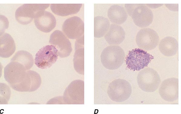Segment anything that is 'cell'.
I'll use <instances>...</instances> for the list:
<instances>
[{
	"label": "cell",
	"mask_w": 181,
	"mask_h": 114,
	"mask_svg": "<svg viewBox=\"0 0 181 114\" xmlns=\"http://www.w3.org/2000/svg\"><path fill=\"white\" fill-rule=\"evenodd\" d=\"M132 92L130 83L126 80L118 79L112 81L109 85L107 93L112 101L120 103L128 99Z\"/></svg>",
	"instance_id": "5b68a950"
},
{
	"label": "cell",
	"mask_w": 181,
	"mask_h": 114,
	"mask_svg": "<svg viewBox=\"0 0 181 114\" xmlns=\"http://www.w3.org/2000/svg\"><path fill=\"white\" fill-rule=\"evenodd\" d=\"M107 16L114 24H120L124 23L128 17L127 12L123 6L118 5H113L109 8Z\"/></svg>",
	"instance_id": "ffe728a7"
},
{
	"label": "cell",
	"mask_w": 181,
	"mask_h": 114,
	"mask_svg": "<svg viewBox=\"0 0 181 114\" xmlns=\"http://www.w3.org/2000/svg\"><path fill=\"white\" fill-rule=\"evenodd\" d=\"M49 42L56 47L58 56L61 58L68 56L72 51L70 41L61 31L55 30L51 34Z\"/></svg>",
	"instance_id": "8fae6325"
},
{
	"label": "cell",
	"mask_w": 181,
	"mask_h": 114,
	"mask_svg": "<svg viewBox=\"0 0 181 114\" xmlns=\"http://www.w3.org/2000/svg\"><path fill=\"white\" fill-rule=\"evenodd\" d=\"M137 82L142 90L147 92H153L158 88L160 79L156 70L151 68H146L139 73Z\"/></svg>",
	"instance_id": "8992f818"
},
{
	"label": "cell",
	"mask_w": 181,
	"mask_h": 114,
	"mask_svg": "<svg viewBox=\"0 0 181 114\" xmlns=\"http://www.w3.org/2000/svg\"><path fill=\"white\" fill-rule=\"evenodd\" d=\"M58 56V50L54 46L46 45L41 48L36 54L35 64L39 68H48L55 63Z\"/></svg>",
	"instance_id": "9c48e42d"
},
{
	"label": "cell",
	"mask_w": 181,
	"mask_h": 114,
	"mask_svg": "<svg viewBox=\"0 0 181 114\" xmlns=\"http://www.w3.org/2000/svg\"><path fill=\"white\" fill-rule=\"evenodd\" d=\"M178 79L171 78L164 80L161 84L159 93L161 98L165 100L172 102L178 98Z\"/></svg>",
	"instance_id": "4fadbf2b"
},
{
	"label": "cell",
	"mask_w": 181,
	"mask_h": 114,
	"mask_svg": "<svg viewBox=\"0 0 181 114\" xmlns=\"http://www.w3.org/2000/svg\"><path fill=\"white\" fill-rule=\"evenodd\" d=\"M153 58L146 51L136 48L129 51L126 58V64L130 70L139 71L147 67Z\"/></svg>",
	"instance_id": "52a82bcc"
},
{
	"label": "cell",
	"mask_w": 181,
	"mask_h": 114,
	"mask_svg": "<svg viewBox=\"0 0 181 114\" xmlns=\"http://www.w3.org/2000/svg\"><path fill=\"white\" fill-rule=\"evenodd\" d=\"M82 5V4H51L50 8L55 14L64 16L77 13Z\"/></svg>",
	"instance_id": "e0dca14e"
},
{
	"label": "cell",
	"mask_w": 181,
	"mask_h": 114,
	"mask_svg": "<svg viewBox=\"0 0 181 114\" xmlns=\"http://www.w3.org/2000/svg\"><path fill=\"white\" fill-rule=\"evenodd\" d=\"M49 4H25L19 6L15 12V18L20 24L30 23L41 12L45 11Z\"/></svg>",
	"instance_id": "277c9868"
},
{
	"label": "cell",
	"mask_w": 181,
	"mask_h": 114,
	"mask_svg": "<svg viewBox=\"0 0 181 114\" xmlns=\"http://www.w3.org/2000/svg\"><path fill=\"white\" fill-rule=\"evenodd\" d=\"M33 70L16 61H11L4 68V77L11 87L16 90L23 85L31 77Z\"/></svg>",
	"instance_id": "6da1fadb"
},
{
	"label": "cell",
	"mask_w": 181,
	"mask_h": 114,
	"mask_svg": "<svg viewBox=\"0 0 181 114\" xmlns=\"http://www.w3.org/2000/svg\"><path fill=\"white\" fill-rule=\"evenodd\" d=\"M62 30L68 38L77 39L84 35V22L79 17L74 16L65 21L62 26Z\"/></svg>",
	"instance_id": "7c38bea8"
},
{
	"label": "cell",
	"mask_w": 181,
	"mask_h": 114,
	"mask_svg": "<svg viewBox=\"0 0 181 114\" xmlns=\"http://www.w3.org/2000/svg\"><path fill=\"white\" fill-rule=\"evenodd\" d=\"M0 56L7 58L12 56L16 49L15 41L11 36L7 33L1 35L0 38Z\"/></svg>",
	"instance_id": "ac0fdd59"
},
{
	"label": "cell",
	"mask_w": 181,
	"mask_h": 114,
	"mask_svg": "<svg viewBox=\"0 0 181 114\" xmlns=\"http://www.w3.org/2000/svg\"><path fill=\"white\" fill-rule=\"evenodd\" d=\"M75 48L73 59L74 68L77 73L84 75V35L76 39Z\"/></svg>",
	"instance_id": "9a60e30c"
},
{
	"label": "cell",
	"mask_w": 181,
	"mask_h": 114,
	"mask_svg": "<svg viewBox=\"0 0 181 114\" xmlns=\"http://www.w3.org/2000/svg\"><path fill=\"white\" fill-rule=\"evenodd\" d=\"M62 98L65 104H84V81L78 80L72 81L65 90Z\"/></svg>",
	"instance_id": "ba28073f"
},
{
	"label": "cell",
	"mask_w": 181,
	"mask_h": 114,
	"mask_svg": "<svg viewBox=\"0 0 181 114\" xmlns=\"http://www.w3.org/2000/svg\"><path fill=\"white\" fill-rule=\"evenodd\" d=\"M125 33L123 28L119 24H111L104 35L107 43L110 45L120 44L125 38Z\"/></svg>",
	"instance_id": "2e32d148"
},
{
	"label": "cell",
	"mask_w": 181,
	"mask_h": 114,
	"mask_svg": "<svg viewBox=\"0 0 181 114\" xmlns=\"http://www.w3.org/2000/svg\"><path fill=\"white\" fill-rule=\"evenodd\" d=\"M94 37H102L105 35L108 30L110 23L108 19L102 16H97L94 18Z\"/></svg>",
	"instance_id": "44dd1931"
},
{
	"label": "cell",
	"mask_w": 181,
	"mask_h": 114,
	"mask_svg": "<svg viewBox=\"0 0 181 114\" xmlns=\"http://www.w3.org/2000/svg\"><path fill=\"white\" fill-rule=\"evenodd\" d=\"M125 8L137 26L146 27L152 22L153 14L151 10L144 4H126Z\"/></svg>",
	"instance_id": "7a4b0ae2"
},
{
	"label": "cell",
	"mask_w": 181,
	"mask_h": 114,
	"mask_svg": "<svg viewBox=\"0 0 181 114\" xmlns=\"http://www.w3.org/2000/svg\"><path fill=\"white\" fill-rule=\"evenodd\" d=\"M138 46L145 50H149L155 48L159 42V37L156 32L149 28L140 29L136 37Z\"/></svg>",
	"instance_id": "30bf717a"
},
{
	"label": "cell",
	"mask_w": 181,
	"mask_h": 114,
	"mask_svg": "<svg viewBox=\"0 0 181 114\" xmlns=\"http://www.w3.org/2000/svg\"><path fill=\"white\" fill-rule=\"evenodd\" d=\"M159 46L161 53L167 57L174 55L178 50V41L175 38L171 36H167L162 39Z\"/></svg>",
	"instance_id": "d6986e66"
},
{
	"label": "cell",
	"mask_w": 181,
	"mask_h": 114,
	"mask_svg": "<svg viewBox=\"0 0 181 114\" xmlns=\"http://www.w3.org/2000/svg\"><path fill=\"white\" fill-rule=\"evenodd\" d=\"M11 61H16L20 63L25 67L27 70H29L34 64L32 55L30 53L24 50L17 51Z\"/></svg>",
	"instance_id": "7402d4cb"
},
{
	"label": "cell",
	"mask_w": 181,
	"mask_h": 114,
	"mask_svg": "<svg viewBox=\"0 0 181 114\" xmlns=\"http://www.w3.org/2000/svg\"><path fill=\"white\" fill-rule=\"evenodd\" d=\"M34 19L36 27L38 30L44 32H51L56 25V21L54 15L45 10L40 13Z\"/></svg>",
	"instance_id": "5bb4252c"
},
{
	"label": "cell",
	"mask_w": 181,
	"mask_h": 114,
	"mask_svg": "<svg viewBox=\"0 0 181 114\" xmlns=\"http://www.w3.org/2000/svg\"><path fill=\"white\" fill-rule=\"evenodd\" d=\"M124 52L120 46L111 45L103 50L100 55L101 63L106 68L114 70L119 68L124 60Z\"/></svg>",
	"instance_id": "3957f363"
}]
</instances>
